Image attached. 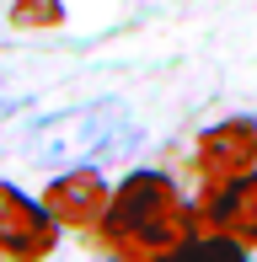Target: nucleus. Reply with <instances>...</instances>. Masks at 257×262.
<instances>
[{
  "label": "nucleus",
  "instance_id": "20e7f679",
  "mask_svg": "<svg viewBox=\"0 0 257 262\" xmlns=\"http://www.w3.org/2000/svg\"><path fill=\"white\" fill-rule=\"evenodd\" d=\"M252 166H257V123L252 118H225V123H215L198 139V171H204L209 187L236 182Z\"/></svg>",
  "mask_w": 257,
  "mask_h": 262
},
{
  "label": "nucleus",
  "instance_id": "423d86ee",
  "mask_svg": "<svg viewBox=\"0 0 257 262\" xmlns=\"http://www.w3.org/2000/svg\"><path fill=\"white\" fill-rule=\"evenodd\" d=\"M108 182H102L91 166H70L65 177H54L49 193H43V204L59 225H75V230H86V225H102V214H108Z\"/></svg>",
  "mask_w": 257,
  "mask_h": 262
},
{
  "label": "nucleus",
  "instance_id": "f03ea898",
  "mask_svg": "<svg viewBox=\"0 0 257 262\" xmlns=\"http://www.w3.org/2000/svg\"><path fill=\"white\" fill-rule=\"evenodd\" d=\"M118 134H128V113L118 102H86V107H65V113L43 118L27 139V161L49 166V171H70V166H91L102 150L118 145Z\"/></svg>",
  "mask_w": 257,
  "mask_h": 262
},
{
  "label": "nucleus",
  "instance_id": "0eeeda50",
  "mask_svg": "<svg viewBox=\"0 0 257 262\" xmlns=\"http://www.w3.org/2000/svg\"><path fill=\"white\" fill-rule=\"evenodd\" d=\"M11 21L16 27H54L59 21V0H16Z\"/></svg>",
  "mask_w": 257,
  "mask_h": 262
},
{
  "label": "nucleus",
  "instance_id": "7ed1b4c3",
  "mask_svg": "<svg viewBox=\"0 0 257 262\" xmlns=\"http://www.w3.org/2000/svg\"><path fill=\"white\" fill-rule=\"evenodd\" d=\"M59 241V220L49 204H32L22 187L0 182V257L6 262H38Z\"/></svg>",
  "mask_w": 257,
  "mask_h": 262
},
{
  "label": "nucleus",
  "instance_id": "f257e3e1",
  "mask_svg": "<svg viewBox=\"0 0 257 262\" xmlns=\"http://www.w3.org/2000/svg\"><path fill=\"white\" fill-rule=\"evenodd\" d=\"M193 225L198 220L188 214L166 171H134L108 198L102 241H108V252L128 262H161V257H182V246L193 241Z\"/></svg>",
  "mask_w": 257,
  "mask_h": 262
},
{
  "label": "nucleus",
  "instance_id": "39448f33",
  "mask_svg": "<svg viewBox=\"0 0 257 262\" xmlns=\"http://www.w3.org/2000/svg\"><path fill=\"white\" fill-rule=\"evenodd\" d=\"M198 225L220 235H236L241 246H257V166L236 182H220L209 187L204 209H198Z\"/></svg>",
  "mask_w": 257,
  "mask_h": 262
}]
</instances>
